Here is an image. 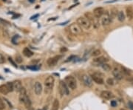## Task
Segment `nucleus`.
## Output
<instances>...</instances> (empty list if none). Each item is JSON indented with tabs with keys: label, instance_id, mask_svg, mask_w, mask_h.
<instances>
[{
	"label": "nucleus",
	"instance_id": "nucleus-1",
	"mask_svg": "<svg viewBox=\"0 0 133 110\" xmlns=\"http://www.w3.org/2000/svg\"><path fill=\"white\" fill-rule=\"evenodd\" d=\"M76 22L79 24V26L84 30H90L92 27L91 21L86 16H80L77 19Z\"/></svg>",
	"mask_w": 133,
	"mask_h": 110
},
{
	"label": "nucleus",
	"instance_id": "nucleus-2",
	"mask_svg": "<svg viewBox=\"0 0 133 110\" xmlns=\"http://www.w3.org/2000/svg\"><path fill=\"white\" fill-rule=\"evenodd\" d=\"M55 83V79L53 76H48L45 81H44V86H45V93H50L53 87V85Z\"/></svg>",
	"mask_w": 133,
	"mask_h": 110
},
{
	"label": "nucleus",
	"instance_id": "nucleus-3",
	"mask_svg": "<svg viewBox=\"0 0 133 110\" xmlns=\"http://www.w3.org/2000/svg\"><path fill=\"white\" fill-rule=\"evenodd\" d=\"M14 86H13V82H7L5 84H3L2 86H0V93L3 95H7L11 92H13Z\"/></svg>",
	"mask_w": 133,
	"mask_h": 110
},
{
	"label": "nucleus",
	"instance_id": "nucleus-4",
	"mask_svg": "<svg viewBox=\"0 0 133 110\" xmlns=\"http://www.w3.org/2000/svg\"><path fill=\"white\" fill-rule=\"evenodd\" d=\"M85 16L91 21L92 23V25L93 26V28L95 29H97L99 28L100 26V24H99V21H98V18H96L93 13H90V12H87V13L85 14Z\"/></svg>",
	"mask_w": 133,
	"mask_h": 110
},
{
	"label": "nucleus",
	"instance_id": "nucleus-5",
	"mask_svg": "<svg viewBox=\"0 0 133 110\" xmlns=\"http://www.w3.org/2000/svg\"><path fill=\"white\" fill-rule=\"evenodd\" d=\"M69 30L72 35H80L82 33L81 28L79 26V24L77 22L76 23H72L69 26Z\"/></svg>",
	"mask_w": 133,
	"mask_h": 110
},
{
	"label": "nucleus",
	"instance_id": "nucleus-6",
	"mask_svg": "<svg viewBox=\"0 0 133 110\" xmlns=\"http://www.w3.org/2000/svg\"><path fill=\"white\" fill-rule=\"evenodd\" d=\"M65 83H67V85L68 86V87L72 90H74L76 89L77 87V82L76 80L74 77H72L71 76H67L65 78Z\"/></svg>",
	"mask_w": 133,
	"mask_h": 110
},
{
	"label": "nucleus",
	"instance_id": "nucleus-7",
	"mask_svg": "<svg viewBox=\"0 0 133 110\" xmlns=\"http://www.w3.org/2000/svg\"><path fill=\"white\" fill-rule=\"evenodd\" d=\"M81 81L84 83V85H85L86 87H92V84H93V81L92 79V78L87 75V74H84L81 76Z\"/></svg>",
	"mask_w": 133,
	"mask_h": 110
},
{
	"label": "nucleus",
	"instance_id": "nucleus-8",
	"mask_svg": "<svg viewBox=\"0 0 133 110\" xmlns=\"http://www.w3.org/2000/svg\"><path fill=\"white\" fill-rule=\"evenodd\" d=\"M91 78L92 79V81L96 83L97 84H103L104 83V81L102 78V74L98 72H93L91 74Z\"/></svg>",
	"mask_w": 133,
	"mask_h": 110
},
{
	"label": "nucleus",
	"instance_id": "nucleus-9",
	"mask_svg": "<svg viewBox=\"0 0 133 110\" xmlns=\"http://www.w3.org/2000/svg\"><path fill=\"white\" fill-rule=\"evenodd\" d=\"M59 91L61 95H69L70 94V90L69 87L65 83V81H61L59 83Z\"/></svg>",
	"mask_w": 133,
	"mask_h": 110
},
{
	"label": "nucleus",
	"instance_id": "nucleus-10",
	"mask_svg": "<svg viewBox=\"0 0 133 110\" xmlns=\"http://www.w3.org/2000/svg\"><path fill=\"white\" fill-rule=\"evenodd\" d=\"M109 62V59L105 56H98L96 57L92 61V64L94 66H101L104 63H107Z\"/></svg>",
	"mask_w": 133,
	"mask_h": 110
},
{
	"label": "nucleus",
	"instance_id": "nucleus-11",
	"mask_svg": "<svg viewBox=\"0 0 133 110\" xmlns=\"http://www.w3.org/2000/svg\"><path fill=\"white\" fill-rule=\"evenodd\" d=\"M111 22V17L108 14H104L102 17H101V25L105 27V26H108L109 24Z\"/></svg>",
	"mask_w": 133,
	"mask_h": 110
},
{
	"label": "nucleus",
	"instance_id": "nucleus-12",
	"mask_svg": "<svg viewBox=\"0 0 133 110\" xmlns=\"http://www.w3.org/2000/svg\"><path fill=\"white\" fill-rule=\"evenodd\" d=\"M62 58V55H56L54 57H52V58H48L47 61V64L49 65V66H55L58 61L61 59Z\"/></svg>",
	"mask_w": 133,
	"mask_h": 110
},
{
	"label": "nucleus",
	"instance_id": "nucleus-13",
	"mask_svg": "<svg viewBox=\"0 0 133 110\" xmlns=\"http://www.w3.org/2000/svg\"><path fill=\"white\" fill-rule=\"evenodd\" d=\"M28 98L27 95V91L25 87H22L21 90L19 91V101L21 103H25V101Z\"/></svg>",
	"mask_w": 133,
	"mask_h": 110
},
{
	"label": "nucleus",
	"instance_id": "nucleus-14",
	"mask_svg": "<svg viewBox=\"0 0 133 110\" xmlns=\"http://www.w3.org/2000/svg\"><path fill=\"white\" fill-rule=\"evenodd\" d=\"M104 9L101 7H95L94 10H93V14L94 16L96 17V18H101L102 16L105 14L104 13Z\"/></svg>",
	"mask_w": 133,
	"mask_h": 110
},
{
	"label": "nucleus",
	"instance_id": "nucleus-15",
	"mask_svg": "<svg viewBox=\"0 0 133 110\" xmlns=\"http://www.w3.org/2000/svg\"><path fill=\"white\" fill-rule=\"evenodd\" d=\"M112 75L113 76L117 79V80H122L124 78V76H123V73H122V71H120L118 68L117 67H115L113 69H112Z\"/></svg>",
	"mask_w": 133,
	"mask_h": 110
},
{
	"label": "nucleus",
	"instance_id": "nucleus-16",
	"mask_svg": "<svg viewBox=\"0 0 133 110\" xmlns=\"http://www.w3.org/2000/svg\"><path fill=\"white\" fill-rule=\"evenodd\" d=\"M101 96L104 99L110 100V99H112V98H113V97H114V94L112 92H110V91L104 90V91L101 92Z\"/></svg>",
	"mask_w": 133,
	"mask_h": 110
},
{
	"label": "nucleus",
	"instance_id": "nucleus-17",
	"mask_svg": "<svg viewBox=\"0 0 133 110\" xmlns=\"http://www.w3.org/2000/svg\"><path fill=\"white\" fill-rule=\"evenodd\" d=\"M34 92L35 93V95H41L42 92V85L40 82L37 81L35 83L34 85Z\"/></svg>",
	"mask_w": 133,
	"mask_h": 110
},
{
	"label": "nucleus",
	"instance_id": "nucleus-18",
	"mask_svg": "<svg viewBox=\"0 0 133 110\" xmlns=\"http://www.w3.org/2000/svg\"><path fill=\"white\" fill-rule=\"evenodd\" d=\"M13 86H14V89L16 92H19L21 89L22 88V85L20 81L17 80L13 82Z\"/></svg>",
	"mask_w": 133,
	"mask_h": 110
},
{
	"label": "nucleus",
	"instance_id": "nucleus-19",
	"mask_svg": "<svg viewBox=\"0 0 133 110\" xmlns=\"http://www.w3.org/2000/svg\"><path fill=\"white\" fill-rule=\"evenodd\" d=\"M126 16L128 17L129 19H133V8L131 7H126Z\"/></svg>",
	"mask_w": 133,
	"mask_h": 110
},
{
	"label": "nucleus",
	"instance_id": "nucleus-20",
	"mask_svg": "<svg viewBox=\"0 0 133 110\" xmlns=\"http://www.w3.org/2000/svg\"><path fill=\"white\" fill-rule=\"evenodd\" d=\"M117 17H118V19L119 21L120 22H123L124 20H125V14L122 11V10H120L118 12V14H117Z\"/></svg>",
	"mask_w": 133,
	"mask_h": 110
},
{
	"label": "nucleus",
	"instance_id": "nucleus-21",
	"mask_svg": "<svg viewBox=\"0 0 133 110\" xmlns=\"http://www.w3.org/2000/svg\"><path fill=\"white\" fill-rule=\"evenodd\" d=\"M23 55H25V56H26V57H28V58H30V57L33 56V53L30 50L29 48L25 47V48L23 50Z\"/></svg>",
	"mask_w": 133,
	"mask_h": 110
},
{
	"label": "nucleus",
	"instance_id": "nucleus-22",
	"mask_svg": "<svg viewBox=\"0 0 133 110\" xmlns=\"http://www.w3.org/2000/svg\"><path fill=\"white\" fill-rule=\"evenodd\" d=\"M59 101L58 99H55L53 103V106H52V110H58L59 109Z\"/></svg>",
	"mask_w": 133,
	"mask_h": 110
},
{
	"label": "nucleus",
	"instance_id": "nucleus-23",
	"mask_svg": "<svg viewBox=\"0 0 133 110\" xmlns=\"http://www.w3.org/2000/svg\"><path fill=\"white\" fill-rule=\"evenodd\" d=\"M101 68H102L104 71H106V72H110V71L111 70V67H110V65L109 64H107V63H104V64H102L101 65Z\"/></svg>",
	"mask_w": 133,
	"mask_h": 110
},
{
	"label": "nucleus",
	"instance_id": "nucleus-24",
	"mask_svg": "<svg viewBox=\"0 0 133 110\" xmlns=\"http://www.w3.org/2000/svg\"><path fill=\"white\" fill-rule=\"evenodd\" d=\"M101 50H99V49H96V50H93L92 52V57H98V56H100L101 55Z\"/></svg>",
	"mask_w": 133,
	"mask_h": 110
},
{
	"label": "nucleus",
	"instance_id": "nucleus-25",
	"mask_svg": "<svg viewBox=\"0 0 133 110\" xmlns=\"http://www.w3.org/2000/svg\"><path fill=\"white\" fill-rule=\"evenodd\" d=\"M106 83L108 85H110V86H113V85H115V81L113 78H107L106 80Z\"/></svg>",
	"mask_w": 133,
	"mask_h": 110
},
{
	"label": "nucleus",
	"instance_id": "nucleus-26",
	"mask_svg": "<svg viewBox=\"0 0 133 110\" xmlns=\"http://www.w3.org/2000/svg\"><path fill=\"white\" fill-rule=\"evenodd\" d=\"M121 69H122V72L124 73L125 75H126V76H130L131 75L130 71L129 69H127L126 68H125L124 67H121Z\"/></svg>",
	"mask_w": 133,
	"mask_h": 110
},
{
	"label": "nucleus",
	"instance_id": "nucleus-27",
	"mask_svg": "<svg viewBox=\"0 0 133 110\" xmlns=\"http://www.w3.org/2000/svg\"><path fill=\"white\" fill-rule=\"evenodd\" d=\"M5 108V104L4 103L2 99L0 97V110H4Z\"/></svg>",
	"mask_w": 133,
	"mask_h": 110
},
{
	"label": "nucleus",
	"instance_id": "nucleus-28",
	"mask_svg": "<svg viewBox=\"0 0 133 110\" xmlns=\"http://www.w3.org/2000/svg\"><path fill=\"white\" fill-rule=\"evenodd\" d=\"M24 104L25 105V106H26L27 108H30V106H31V102H30V99H29V97L25 101V102L24 103Z\"/></svg>",
	"mask_w": 133,
	"mask_h": 110
},
{
	"label": "nucleus",
	"instance_id": "nucleus-29",
	"mask_svg": "<svg viewBox=\"0 0 133 110\" xmlns=\"http://www.w3.org/2000/svg\"><path fill=\"white\" fill-rule=\"evenodd\" d=\"M5 57L1 53H0V64H3V63H5Z\"/></svg>",
	"mask_w": 133,
	"mask_h": 110
},
{
	"label": "nucleus",
	"instance_id": "nucleus-30",
	"mask_svg": "<svg viewBox=\"0 0 133 110\" xmlns=\"http://www.w3.org/2000/svg\"><path fill=\"white\" fill-rule=\"evenodd\" d=\"M16 62H17V63H21L22 62V58H21V56H19V55H18V56H16Z\"/></svg>",
	"mask_w": 133,
	"mask_h": 110
},
{
	"label": "nucleus",
	"instance_id": "nucleus-31",
	"mask_svg": "<svg viewBox=\"0 0 133 110\" xmlns=\"http://www.w3.org/2000/svg\"><path fill=\"white\" fill-rule=\"evenodd\" d=\"M8 60H9V62H10V63H11L12 64H13V65H14V66L15 67H17V65H16V63H15V62H14V61H13V59H12V58H11L10 57H9V58H8Z\"/></svg>",
	"mask_w": 133,
	"mask_h": 110
},
{
	"label": "nucleus",
	"instance_id": "nucleus-32",
	"mask_svg": "<svg viewBox=\"0 0 133 110\" xmlns=\"http://www.w3.org/2000/svg\"><path fill=\"white\" fill-rule=\"evenodd\" d=\"M0 24H9V22L6 20H4L0 18Z\"/></svg>",
	"mask_w": 133,
	"mask_h": 110
},
{
	"label": "nucleus",
	"instance_id": "nucleus-33",
	"mask_svg": "<svg viewBox=\"0 0 133 110\" xmlns=\"http://www.w3.org/2000/svg\"><path fill=\"white\" fill-rule=\"evenodd\" d=\"M128 106L131 110H133V102L132 101H129L128 102Z\"/></svg>",
	"mask_w": 133,
	"mask_h": 110
},
{
	"label": "nucleus",
	"instance_id": "nucleus-34",
	"mask_svg": "<svg viewBox=\"0 0 133 110\" xmlns=\"http://www.w3.org/2000/svg\"><path fill=\"white\" fill-rule=\"evenodd\" d=\"M111 106L112 107H115L117 106V102L115 101H111Z\"/></svg>",
	"mask_w": 133,
	"mask_h": 110
},
{
	"label": "nucleus",
	"instance_id": "nucleus-35",
	"mask_svg": "<svg viewBox=\"0 0 133 110\" xmlns=\"http://www.w3.org/2000/svg\"><path fill=\"white\" fill-rule=\"evenodd\" d=\"M72 58H76V56H75V55H71L70 57H69V58H67V60H66V62H69V61H72Z\"/></svg>",
	"mask_w": 133,
	"mask_h": 110
},
{
	"label": "nucleus",
	"instance_id": "nucleus-36",
	"mask_svg": "<svg viewBox=\"0 0 133 110\" xmlns=\"http://www.w3.org/2000/svg\"><path fill=\"white\" fill-rule=\"evenodd\" d=\"M39 14H35V15H34V16H31L30 19H36V17H39Z\"/></svg>",
	"mask_w": 133,
	"mask_h": 110
},
{
	"label": "nucleus",
	"instance_id": "nucleus-37",
	"mask_svg": "<svg viewBox=\"0 0 133 110\" xmlns=\"http://www.w3.org/2000/svg\"><path fill=\"white\" fill-rule=\"evenodd\" d=\"M65 52V51H67V49L66 48H64V47H62V49H61V52Z\"/></svg>",
	"mask_w": 133,
	"mask_h": 110
},
{
	"label": "nucleus",
	"instance_id": "nucleus-38",
	"mask_svg": "<svg viewBox=\"0 0 133 110\" xmlns=\"http://www.w3.org/2000/svg\"><path fill=\"white\" fill-rule=\"evenodd\" d=\"M35 0H28V2H30V3H33V2H35Z\"/></svg>",
	"mask_w": 133,
	"mask_h": 110
},
{
	"label": "nucleus",
	"instance_id": "nucleus-39",
	"mask_svg": "<svg viewBox=\"0 0 133 110\" xmlns=\"http://www.w3.org/2000/svg\"><path fill=\"white\" fill-rule=\"evenodd\" d=\"M67 22H68V21H65L64 23H60V24H59V25H64V24H67Z\"/></svg>",
	"mask_w": 133,
	"mask_h": 110
},
{
	"label": "nucleus",
	"instance_id": "nucleus-40",
	"mask_svg": "<svg viewBox=\"0 0 133 110\" xmlns=\"http://www.w3.org/2000/svg\"><path fill=\"white\" fill-rule=\"evenodd\" d=\"M28 110H34V109L33 108H30V109H28Z\"/></svg>",
	"mask_w": 133,
	"mask_h": 110
},
{
	"label": "nucleus",
	"instance_id": "nucleus-41",
	"mask_svg": "<svg viewBox=\"0 0 133 110\" xmlns=\"http://www.w3.org/2000/svg\"><path fill=\"white\" fill-rule=\"evenodd\" d=\"M120 110H126V109H120Z\"/></svg>",
	"mask_w": 133,
	"mask_h": 110
},
{
	"label": "nucleus",
	"instance_id": "nucleus-42",
	"mask_svg": "<svg viewBox=\"0 0 133 110\" xmlns=\"http://www.w3.org/2000/svg\"><path fill=\"white\" fill-rule=\"evenodd\" d=\"M38 110H42V109H38Z\"/></svg>",
	"mask_w": 133,
	"mask_h": 110
},
{
	"label": "nucleus",
	"instance_id": "nucleus-43",
	"mask_svg": "<svg viewBox=\"0 0 133 110\" xmlns=\"http://www.w3.org/2000/svg\"><path fill=\"white\" fill-rule=\"evenodd\" d=\"M51 110H52V109H51Z\"/></svg>",
	"mask_w": 133,
	"mask_h": 110
}]
</instances>
